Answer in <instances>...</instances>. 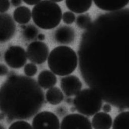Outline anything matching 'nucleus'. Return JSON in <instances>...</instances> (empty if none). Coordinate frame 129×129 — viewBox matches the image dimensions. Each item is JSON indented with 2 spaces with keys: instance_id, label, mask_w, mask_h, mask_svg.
Wrapping results in <instances>:
<instances>
[{
  "instance_id": "nucleus-29",
  "label": "nucleus",
  "mask_w": 129,
  "mask_h": 129,
  "mask_svg": "<svg viewBox=\"0 0 129 129\" xmlns=\"http://www.w3.org/2000/svg\"><path fill=\"white\" fill-rule=\"evenodd\" d=\"M37 39L40 41H42L45 39V35L42 33H39L37 35Z\"/></svg>"
},
{
  "instance_id": "nucleus-24",
  "label": "nucleus",
  "mask_w": 129,
  "mask_h": 129,
  "mask_svg": "<svg viewBox=\"0 0 129 129\" xmlns=\"http://www.w3.org/2000/svg\"><path fill=\"white\" fill-rule=\"evenodd\" d=\"M10 8V2L9 0H0V13H5Z\"/></svg>"
},
{
  "instance_id": "nucleus-15",
  "label": "nucleus",
  "mask_w": 129,
  "mask_h": 129,
  "mask_svg": "<svg viewBox=\"0 0 129 129\" xmlns=\"http://www.w3.org/2000/svg\"><path fill=\"white\" fill-rule=\"evenodd\" d=\"M14 19L20 24H26L30 22L32 18L31 10L26 6H19L15 10L13 13Z\"/></svg>"
},
{
  "instance_id": "nucleus-12",
  "label": "nucleus",
  "mask_w": 129,
  "mask_h": 129,
  "mask_svg": "<svg viewBox=\"0 0 129 129\" xmlns=\"http://www.w3.org/2000/svg\"><path fill=\"white\" fill-rule=\"evenodd\" d=\"M112 125V118L107 113L98 112L92 120V127L94 129H110Z\"/></svg>"
},
{
  "instance_id": "nucleus-4",
  "label": "nucleus",
  "mask_w": 129,
  "mask_h": 129,
  "mask_svg": "<svg viewBox=\"0 0 129 129\" xmlns=\"http://www.w3.org/2000/svg\"><path fill=\"white\" fill-rule=\"evenodd\" d=\"M77 111L83 115L91 116L101 109L102 99L97 92L92 89H84L80 91L73 100Z\"/></svg>"
},
{
  "instance_id": "nucleus-19",
  "label": "nucleus",
  "mask_w": 129,
  "mask_h": 129,
  "mask_svg": "<svg viewBox=\"0 0 129 129\" xmlns=\"http://www.w3.org/2000/svg\"><path fill=\"white\" fill-rule=\"evenodd\" d=\"M38 30L37 28L32 25L26 26V27L24 29L23 36L27 40H32L34 39L37 35Z\"/></svg>"
},
{
  "instance_id": "nucleus-31",
  "label": "nucleus",
  "mask_w": 129,
  "mask_h": 129,
  "mask_svg": "<svg viewBox=\"0 0 129 129\" xmlns=\"http://www.w3.org/2000/svg\"><path fill=\"white\" fill-rule=\"evenodd\" d=\"M50 1H51L52 2H55V3H58V2H62L63 0H50Z\"/></svg>"
},
{
  "instance_id": "nucleus-33",
  "label": "nucleus",
  "mask_w": 129,
  "mask_h": 129,
  "mask_svg": "<svg viewBox=\"0 0 129 129\" xmlns=\"http://www.w3.org/2000/svg\"><path fill=\"white\" fill-rule=\"evenodd\" d=\"M0 57H1V54H0Z\"/></svg>"
},
{
  "instance_id": "nucleus-7",
  "label": "nucleus",
  "mask_w": 129,
  "mask_h": 129,
  "mask_svg": "<svg viewBox=\"0 0 129 129\" xmlns=\"http://www.w3.org/2000/svg\"><path fill=\"white\" fill-rule=\"evenodd\" d=\"M60 126L56 115L47 111L37 114L32 120V129H60Z\"/></svg>"
},
{
  "instance_id": "nucleus-14",
  "label": "nucleus",
  "mask_w": 129,
  "mask_h": 129,
  "mask_svg": "<svg viewBox=\"0 0 129 129\" xmlns=\"http://www.w3.org/2000/svg\"><path fill=\"white\" fill-rule=\"evenodd\" d=\"M38 84L44 89H49L53 87L57 83L55 74L49 70H44L38 76Z\"/></svg>"
},
{
  "instance_id": "nucleus-22",
  "label": "nucleus",
  "mask_w": 129,
  "mask_h": 129,
  "mask_svg": "<svg viewBox=\"0 0 129 129\" xmlns=\"http://www.w3.org/2000/svg\"><path fill=\"white\" fill-rule=\"evenodd\" d=\"M24 71L27 77H31L36 74L37 72V68L34 64L29 63L25 66Z\"/></svg>"
},
{
  "instance_id": "nucleus-8",
  "label": "nucleus",
  "mask_w": 129,
  "mask_h": 129,
  "mask_svg": "<svg viewBox=\"0 0 129 129\" xmlns=\"http://www.w3.org/2000/svg\"><path fill=\"white\" fill-rule=\"evenodd\" d=\"M60 129H92L90 120L83 115L70 114L62 120Z\"/></svg>"
},
{
  "instance_id": "nucleus-30",
  "label": "nucleus",
  "mask_w": 129,
  "mask_h": 129,
  "mask_svg": "<svg viewBox=\"0 0 129 129\" xmlns=\"http://www.w3.org/2000/svg\"><path fill=\"white\" fill-rule=\"evenodd\" d=\"M5 116H5V115L4 113L1 112L0 113V121L4 120L5 119Z\"/></svg>"
},
{
  "instance_id": "nucleus-13",
  "label": "nucleus",
  "mask_w": 129,
  "mask_h": 129,
  "mask_svg": "<svg viewBox=\"0 0 129 129\" xmlns=\"http://www.w3.org/2000/svg\"><path fill=\"white\" fill-rule=\"evenodd\" d=\"M92 4V0H65L66 7L76 14H82L88 11Z\"/></svg>"
},
{
  "instance_id": "nucleus-32",
  "label": "nucleus",
  "mask_w": 129,
  "mask_h": 129,
  "mask_svg": "<svg viewBox=\"0 0 129 129\" xmlns=\"http://www.w3.org/2000/svg\"><path fill=\"white\" fill-rule=\"evenodd\" d=\"M0 129H5L4 128V127L1 125V124H0Z\"/></svg>"
},
{
  "instance_id": "nucleus-2",
  "label": "nucleus",
  "mask_w": 129,
  "mask_h": 129,
  "mask_svg": "<svg viewBox=\"0 0 129 129\" xmlns=\"http://www.w3.org/2000/svg\"><path fill=\"white\" fill-rule=\"evenodd\" d=\"M48 64L53 73L59 76H65L75 70L78 58L72 49L66 46H59L53 49L49 53Z\"/></svg>"
},
{
  "instance_id": "nucleus-3",
  "label": "nucleus",
  "mask_w": 129,
  "mask_h": 129,
  "mask_svg": "<svg viewBox=\"0 0 129 129\" xmlns=\"http://www.w3.org/2000/svg\"><path fill=\"white\" fill-rule=\"evenodd\" d=\"M32 17L38 27L50 30L57 27L60 23L62 12L60 7L50 0L41 1L33 8Z\"/></svg>"
},
{
  "instance_id": "nucleus-26",
  "label": "nucleus",
  "mask_w": 129,
  "mask_h": 129,
  "mask_svg": "<svg viewBox=\"0 0 129 129\" xmlns=\"http://www.w3.org/2000/svg\"><path fill=\"white\" fill-rule=\"evenodd\" d=\"M23 1L26 4L30 6H32V5H36L39 2H40L41 0H23Z\"/></svg>"
},
{
  "instance_id": "nucleus-28",
  "label": "nucleus",
  "mask_w": 129,
  "mask_h": 129,
  "mask_svg": "<svg viewBox=\"0 0 129 129\" xmlns=\"http://www.w3.org/2000/svg\"><path fill=\"white\" fill-rule=\"evenodd\" d=\"M22 3V0H11V4L14 7H18Z\"/></svg>"
},
{
  "instance_id": "nucleus-25",
  "label": "nucleus",
  "mask_w": 129,
  "mask_h": 129,
  "mask_svg": "<svg viewBox=\"0 0 129 129\" xmlns=\"http://www.w3.org/2000/svg\"><path fill=\"white\" fill-rule=\"evenodd\" d=\"M9 70L8 67L4 64H0V76L3 77L8 74Z\"/></svg>"
},
{
  "instance_id": "nucleus-16",
  "label": "nucleus",
  "mask_w": 129,
  "mask_h": 129,
  "mask_svg": "<svg viewBox=\"0 0 129 129\" xmlns=\"http://www.w3.org/2000/svg\"><path fill=\"white\" fill-rule=\"evenodd\" d=\"M55 38L61 44H69L74 39V32L69 27H61L55 32Z\"/></svg>"
},
{
  "instance_id": "nucleus-18",
  "label": "nucleus",
  "mask_w": 129,
  "mask_h": 129,
  "mask_svg": "<svg viewBox=\"0 0 129 129\" xmlns=\"http://www.w3.org/2000/svg\"><path fill=\"white\" fill-rule=\"evenodd\" d=\"M112 129H129V112L120 113L115 118Z\"/></svg>"
},
{
  "instance_id": "nucleus-23",
  "label": "nucleus",
  "mask_w": 129,
  "mask_h": 129,
  "mask_svg": "<svg viewBox=\"0 0 129 129\" xmlns=\"http://www.w3.org/2000/svg\"><path fill=\"white\" fill-rule=\"evenodd\" d=\"M65 23L70 24L73 23L75 20V16L71 12H65L62 17Z\"/></svg>"
},
{
  "instance_id": "nucleus-6",
  "label": "nucleus",
  "mask_w": 129,
  "mask_h": 129,
  "mask_svg": "<svg viewBox=\"0 0 129 129\" xmlns=\"http://www.w3.org/2000/svg\"><path fill=\"white\" fill-rule=\"evenodd\" d=\"M4 60L10 67L19 69L26 64L27 56L25 49L19 46H11L4 53Z\"/></svg>"
},
{
  "instance_id": "nucleus-20",
  "label": "nucleus",
  "mask_w": 129,
  "mask_h": 129,
  "mask_svg": "<svg viewBox=\"0 0 129 129\" xmlns=\"http://www.w3.org/2000/svg\"><path fill=\"white\" fill-rule=\"evenodd\" d=\"M91 23V19L87 14L81 15L78 16L76 19L77 26L82 29L88 28Z\"/></svg>"
},
{
  "instance_id": "nucleus-5",
  "label": "nucleus",
  "mask_w": 129,
  "mask_h": 129,
  "mask_svg": "<svg viewBox=\"0 0 129 129\" xmlns=\"http://www.w3.org/2000/svg\"><path fill=\"white\" fill-rule=\"evenodd\" d=\"M27 58L34 64L44 63L47 60L49 48L47 45L41 41H34L30 43L27 49Z\"/></svg>"
},
{
  "instance_id": "nucleus-11",
  "label": "nucleus",
  "mask_w": 129,
  "mask_h": 129,
  "mask_svg": "<svg viewBox=\"0 0 129 129\" xmlns=\"http://www.w3.org/2000/svg\"><path fill=\"white\" fill-rule=\"evenodd\" d=\"M99 9L109 12L118 11L123 9L129 3V0H93Z\"/></svg>"
},
{
  "instance_id": "nucleus-1",
  "label": "nucleus",
  "mask_w": 129,
  "mask_h": 129,
  "mask_svg": "<svg viewBox=\"0 0 129 129\" xmlns=\"http://www.w3.org/2000/svg\"><path fill=\"white\" fill-rule=\"evenodd\" d=\"M44 94L34 79L11 75L0 87V111L7 121L28 120L42 108Z\"/></svg>"
},
{
  "instance_id": "nucleus-17",
  "label": "nucleus",
  "mask_w": 129,
  "mask_h": 129,
  "mask_svg": "<svg viewBox=\"0 0 129 129\" xmlns=\"http://www.w3.org/2000/svg\"><path fill=\"white\" fill-rule=\"evenodd\" d=\"M46 97L49 104L56 105L60 103L64 99V95L61 90L57 87H52L47 91Z\"/></svg>"
},
{
  "instance_id": "nucleus-27",
  "label": "nucleus",
  "mask_w": 129,
  "mask_h": 129,
  "mask_svg": "<svg viewBox=\"0 0 129 129\" xmlns=\"http://www.w3.org/2000/svg\"><path fill=\"white\" fill-rule=\"evenodd\" d=\"M112 110V107L110 105L108 104H105L103 107V110L105 113H109Z\"/></svg>"
},
{
  "instance_id": "nucleus-21",
  "label": "nucleus",
  "mask_w": 129,
  "mask_h": 129,
  "mask_svg": "<svg viewBox=\"0 0 129 129\" xmlns=\"http://www.w3.org/2000/svg\"><path fill=\"white\" fill-rule=\"evenodd\" d=\"M9 129H32V127L27 122L19 120L12 124Z\"/></svg>"
},
{
  "instance_id": "nucleus-10",
  "label": "nucleus",
  "mask_w": 129,
  "mask_h": 129,
  "mask_svg": "<svg viewBox=\"0 0 129 129\" xmlns=\"http://www.w3.org/2000/svg\"><path fill=\"white\" fill-rule=\"evenodd\" d=\"M61 88L67 96L76 95L81 90L82 84L75 76H67L61 80Z\"/></svg>"
},
{
  "instance_id": "nucleus-9",
  "label": "nucleus",
  "mask_w": 129,
  "mask_h": 129,
  "mask_svg": "<svg viewBox=\"0 0 129 129\" xmlns=\"http://www.w3.org/2000/svg\"><path fill=\"white\" fill-rule=\"evenodd\" d=\"M16 31V25L12 16L7 13H0V43L10 40Z\"/></svg>"
}]
</instances>
